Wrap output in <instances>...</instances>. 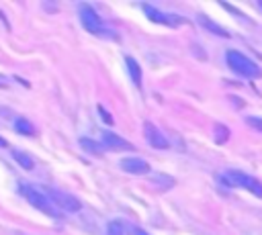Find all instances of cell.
<instances>
[{"mask_svg":"<svg viewBox=\"0 0 262 235\" xmlns=\"http://www.w3.org/2000/svg\"><path fill=\"white\" fill-rule=\"evenodd\" d=\"M219 180L231 188H246L248 192L256 194L258 198H262V182L242 170H227L225 174L219 176Z\"/></svg>","mask_w":262,"mask_h":235,"instance_id":"cell-1","label":"cell"},{"mask_svg":"<svg viewBox=\"0 0 262 235\" xmlns=\"http://www.w3.org/2000/svg\"><path fill=\"white\" fill-rule=\"evenodd\" d=\"M225 61H227L229 69L235 72L237 76H244V78H260L262 76V69L258 67V63H254L248 55H244L237 49H229L225 53Z\"/></svg>","mask_w":262,"mask_h":235,"instance_id":"cell-2","label":"cell"},{"mask_svg":"<svg viewBox=\"0 0 262 235\" xmlns=\"http://www.w3.org/2000/svg\"><path fill=\"white\" fill-rule=\"evenodd\" d=\"M47 196L66 213H78L82 208V202L70 192H63V190H57V188H47Z\"/></svg>","mask_w":262,"mask_h":235,"instance_id":"cell-3","label":"cell"},{"mask_svg":"<svg viewBox=\"0 0 262 235\" xmlns=\"http://www.w3.org/2000/svg\"><path fill=\"white\" fill-rule=\"evenodd\" d=\"M23 194H25V198H27L37 210H41V213H45V215H51V217H57V215H59V213L53 210V206H51V202H49V196H47V194H41L37 188H33V186H23Z\"/></svg>","mask_w":262,"mask_h":235,"instance_id":"cell-4","label":"cell"},{"mask_svg":"<svg viewBox=\"0 0 262 235\" xmlns=\"http://www.w3.org/2000/svg\"><path fill=\"white\" fill-rule=\"evenodd\" d=\"M80 20H82V25H84V29L88 33H92V35L102 33L100 16H98V12L90 4H80Z\"/></svg>","mask_w":262,"mask_h":235,"instance_id":"cell-5","label":"cell"},{"mask_svg":"<svg viewBox=\"0 0 262 235\" xmlns=\"http://www.w3.org/2000/svg\"><path fill=\"white\" fill-rule=\"evenodd\" d=\"M143 12H145V16H147L149 20H154V22H158V25L176 27V25L184 22V18H180V16H176V14H166V12H162V10H158V8L149 6V4H143Z\"/></svg>","mask_w":262,"mask_h":235,"instance_id":"cell-6","label":"cell"},{"mask_svg":"<svg viewBox=\"0 0 262 235\" xmlns=\"http://www.w3.org/2000/svg\"><path fill=\"white\" fill-rule=\"evenodd\" d=\"M143 135L147 139V143L154 147V149H168V139L164 137V133L154 125V123H143Z\"/></svg>","mask_w":262,"mask_h":235,"instance_id":"cell-7","label":"cell"},{"mask_svg":"<svg viewBox=\"0 0 262 235\" xmlns=\"http://www.w3.org/2000/svg\"><path fill=\"white\" fill-rule=\"evenodd\" d=\"M102 145L106 149H113V151H133V145L127 139H123L117 133H113V131H104L102 133Z\"/></svg>","mask_w":262,"mask_h":235,"instance_id":"cell-8","label":"cell"},{"mask_svg":"<svg viewBox=\"0 0 262 235\" xmlns=\"http://www.w3.org/2000/svg\"><path fill=\"white\" fill-rule=\"evenodd\" d=\"M121 170L127 174H147L149 163L141 157H125V159H121Z\"/></svg>","mask_w":262,"mask_h":235,"instance_id":"cell-9","label":"cell"},{"mask_svg":"<svg viewBox=\"0 0 262 235\" xmlns=\"http://www.w3.org/2000/svg\"><path fill=\"white\" fill-rule=\"evenodd\" d=\"M196 20H199V25H203V27H205L207 31H211L213 35H219V37H229V33H227V31H225L221 25H217L215 20H211L207 14H199V16H196Z\"/></svg>","mask_w":262,"mask_h":235,"instance_id":"cell-10","label":"cell"},{"mask_svg":"<svg viewBox=\"0 0 262 235\" xmlns=\"http://www.w3.org/2000/svg\"><path fill=\"white\" fill-rule=\"evenodd\" d=\"M125 63H127V72H129V76H131L133 84L139 88V86H141V67H139V63H137L131 55H127V57H125Z\"/></svg>","mask_w":262,"mask_h":235,"instance_id":"cell-11","label":"cell"},{"mask_svg":"<svg viewBox=\"0 0 262 235\" xmlns=\"http://www.w3.org/2000/svg\"><path fill=\"white\" fill-rule=\"evenodd\" d=\"M12 157H14V161H16L20 168H25V170H33V168H35V159H33L27 151L14 149V151H12Z\"/></svg>","mask_w":262,"mask_h":235,"instance_id":"cell-12","label":"cell"},{"mask_svg":"<svg viewBox=\"0 0 262 235\" xmlns=\"http://www.w3.org/2000/svg\"><path fill=\"white\" fill-rule=\"evenodd\" d=\"M14 131L20 133V135H27V137L35 135V127H33V123L27 121V119H23V116H16V119H14Z\"/></svg>","mask_w":262,"mask_h":235,"instance_id":"cell-13","label":"cell"},{"mask_svg":"<svg viewBox=\"0 0 262 235\" xmlns=\"http://www.w3.org/2000/svg\"><path fill=\"white\" fill-rule=\"evenodd\" d=\"M80 145L84 151L92 153V155H102V147L94 141V139H88V137H80Z\"/></svg>","mask_w":262,"mask_h":235,"instance_id":"cell-14","label":"cell"},{"mask_svg":"<svg viewBox=\"0 0 262 235\" xmlns=\"http://www.w3.org/2000/svg\"><path fill=\"white\" fill-rule=\"evenodd\" d=\"M151 182L158 184L160 188H172L174 186V180L170 176H166V174H154L151 176Z\"/></svg>","mask_w":262,"mask_h":235,"instance_id":"cell-15","label":"cell"},{"mask_svg":"<svg viewBox=\"0 0 262 235\" xmlns=\"http://www.w3.org/2000/svg\"><path fill=\"white\" fill-rule=\"evenodd\" d=\"M106 235H123V227L119 221H111L106 225Z\"/></svg>","mask_w":262,"mask_h":235,"instance_id":"cell-16","label":"cell"},{"mask_svg":"<svg viewBox=\"0 0 262 235\" xmlns=\"http://www.w3.org/2000/svg\"><path fill=\"white\" fill-rule=\"evenodd\" d=\"M246 125H250L252 129L262 133V119L260 116H246Z\"/></svg>","mask_w":262,"mask_h":235,"instance_id":"cell-17","label":"cell"},{"mask_svg":"<svg viewBox=\"0 0 262 235\" xmlns=\"http://www.w3.org/2000/svg\"><path fill=\"white\" fill-rule=\"evenodd\" d=\"M221 6H223V8H225V10H229V12H231V14H235V16H237V18H242V20H246V22H250V20H248V18H246V16H244V12H239V10H237V8H233V6H231V4H227V2H223V4H221Z\"/></svg>","mask_w":262,"mask_h":235,"instance_id":"cell-18","label":"cell"},{"mask_svg":"<svg viewBox=\"0 0 262 235\" xmlns=\"http://www.w3.org/2000/svg\"><path fill=\"white\" fill-rule=\"evenodd\" d=\"M98 112H100V116L104 119V123H108V125L113 123V119H111V114H108V112H106V110H104L102 106H98Z\"/></svg>","mask_w":262,"mask_h":235,"instance_id":"cell-19","label":"cell"},{"mask_svg":"<svg viewBox=\"0 0 262 235\" xmlns=\"http://www.w3.org/2000/svg\"><path fill=\"white\" fill-rule=\"evenodd\" d=\"M6 86H8V84H6V78L0 74V88H6Z\"/></svg>","mask_w":262,"mask_h":235,"instance_id":"cell-20","label":"cell"},{"mask_svg":"<svg viewBox=\"0 0 262 235\" xmlns=\"http://www.w3.org/2000/svg\"><path fill=\"white\" fill-rule=\"evenodd\" d=\"M0 147H8V141L4 137H0Z\"/></svg>","mask_w":262,"mask_h":235,"instance_id":"cell-21","label":"cell"},{"mask_svg":"<svg viewBox=\"0 0 262 235\" xmlns=\"http://www.w3.org/2000/svg\"><path fill=\"white\" fill-rule=\"evenodd\" d=\"M135 235H149L147 231H143V229H135Z\"/></svg>","mask_w":262,"mask_h":235,"instance_id":"cell-22","label":"cell"},{"mask_svg":"<svg viewBox=\"0 0 262 235\" xmlns=\"http://www.w3.org/2000/svg\"><path fill=\"white\" fill-rule=\"evenodd\" d=\"M258 6H260V8H262V2H260V4H258Z\"/></svg>","mask_w":262,"mask_h":235,"instance_id":"cell-23","label":"cell"}]
</instances>
